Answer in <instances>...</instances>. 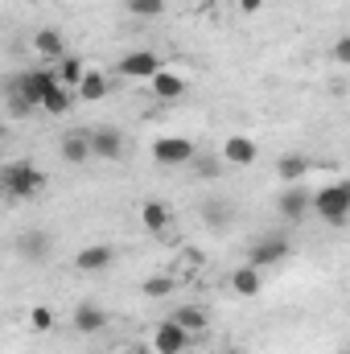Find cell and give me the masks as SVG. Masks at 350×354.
<instances>
[{"label": "cell", "instance_id": "obj_22", "mask_svg": "<svg viewBox=\"0 0 350 354\" xmlns=\"http://www.w3.org/2000/svg\"><path fill=\"white\" fill-rule=\"evenodd\" d=\"M190 165H194V174L202 177V181H214V177L223 174V165H227V161H223V153H219V157H214V153H198Z\"/></svg>", "mask_w": 350, "mask_h": 354}, {"label": "cell", "instance_id": "obj_18", "mask_svg": "<svg viewBox=\"0 0 350 354\" xmlns=\"http://www.w3.org/2000/svg\"><path fill=\"white\" fill-rule=\"evenodd\" d=\"M140 223H145L153 235H165V227H169V206L157 202V198H149V202L140 206Z\"/></svg>", "mask_w": 350, "mask_h": 354}, {"label": "cell", "instance_id": "obj_5", "mask_svg": "<svg viewBox=\"0 0 350 354\" xmlns=\"http://www.w3.org/2000/svg\"><path fill=\"white\" fill-rule=\"evenodd\" d=\"M198 157V149L185 140V136H161L157 145H153V161L157 165H190Z\"/></svg>", "mask_w": 350, "mask_h": 354}, {"label": "cell", "instance_id": "obj_14", "mask_svg": "<svg viewBox=\"0 0 350 354\" xmlns=\"http://www.w3.org/2000/svg\"><path fill=\"white\" fill-rule=\"evenodd\" d=\"M202 223L219 235V231H227V227L235 223V206H231V202H223V198H210V202L202 206Z\"/></svg>", "mask_w": 350, "mask_h": 354}, {"label": "cell", "instance_id": "obj_17", "mask_svg": "<svg viewBox=\"0 0 350 354\" xmlns=\"http://www.w3.org/2000/svg\"><path fill=\"white\" fill-rule=\"evenodd\" d=\"M95 157V149H91V136L83 132H71V136H62V161L66 165H83Z\"/></svg>", "mask_w": 350, "mask_h": 354}, {"label": "cell", "instance_id": "obj_10", "mask_svg": "<svg viewBox=\"0 0 350 354\" xmlns=\"http://www.w3.org/2000/svg\"><path fill=\"white\" fill-rule=\"evenodd\" d=\"M17 256L29 264H46L50 260V235L46 231H21L17 235Z\"/></svg>", "mask_w": 350, "mask_h": 354}, {"label": "cell", "instance_id": "obj_30", "mask_svg": "<svg viewBox=\"0 0 350 354\" xmlns=\"http://www.w3.org/2000/svg\"><path fill=\"white\" fill-rule=\"evenodd\" d=\"M334 58H338L342 66H350V33H347V37H338V41H334Z\"/></svg>", "mask_w": 350, "mask_h": 354}, {"label": "cell", "instance_id": "obj_26", "mask_svg": "<svg viewBox=\"0 0 350 354\" xmlns=\"http://www.w3.org/2000/svg\"><path fill=\"white\" fill-rule=\"evenodd\" d=\"M128 12L140 17V21H153V17L165 12V0H128Z\"/></svg>", "mask_w": 350, "mask_h": 354}, {"label": "cell", "instance_id": "obj_31", "mask_svg": "<svg viewBox=\"0 0 350 354\" xmlns=\"http://www.w3.org/2000/svg\"><path fill=\"white\" fill-rule=\"evenodd\" d=\"M239 8H243V12H260L264 0H239Z\"/></svg>", "mask_w": 350, "mask_h": 354}, {"label": "cell", "instance_id": "obj_11", "mask_svg": "<svg viewBox=\"0 0 350 354\" xmlns=\"http://www.w3.org/2000/svg\"><path fill=\"white\" fill-rule=\"evenodd\" d=\"M116 260V252H111V243H87L79 256H75V268L79 272H91V276H99V272H107Z\"/></svg>", "mask_w": 350, "mask_h": 354}, {"label": "cell", "instance_id": "obj_12", "mask_svg": "<svg viewBox=\"0 0 350 354\" xmlns=\"http://www.w3.org/2000/svg\"><path fill=\"white\" fill-rule=\"evenodd\" d=\"M231 288H235V297H243V301L260 297L264 292V268H256V264L235 268V272H231Z\"/></svg>", "mask_w": 350, "mask_h": 354}, {"label": "cell", "instance_id": "obj_13", "mask_svg": "<svg viewBox=\"0 0 350 354\" xmlns=\"http://www.w3.org/2000/svg\"><path fill=\"white\" fill-rule=\"evenodd\" d=\"M256 157H260V149H256V140H248V136H231V140L223 145V161H227V165L248 169V165H256Z\"/></svg>", "mask_w": 350, "mask_h": 354}, {"label": "cell", "instance_id": "obj_21", "mask_svg": "<svg viewBox=\"0 0 350 354\" xmlns=\"http://www.w3.org/2000/svg\"><path fill=\"white\" fill-rule=\"evenodd\" d=\"M83 79H87V66H83L79 58H71V54H66V58L58 62V83H62V87H75V91H79V83H83Z\"/></svg>", "mask_w": 350, "mask_h": 354}, {"label": "cell", "instance_id": "obj_24", "mask_svg": "<svg viewBox=\"0 0 350 354\" xmlns=\"http://www.w3.org/2000/svg\"><path fill=\"white\" fill-rule=\"evenodd\" d=\"M107 95V79L99 75V71H87V79L79 83V99H87V103H99Z\"/></svg>", "mask_w": 350, "mask_h": 354}, {"label": "cell", "instance_id": "obj_32", "mask_svg": "<svg viewBox=\"0 0 350 354\" xmlns=\"http://www.w3.org/2000/svg\"><path fill=\"white\" fill-rule=\"evenodd\" d=\"M128 354H140V351H128Z\"/></svg>", "mask_w": 350, "mask_h": 354}, {"label": "cell", "instance_id": "obj_8", "mask_svg": "<svg viewBox=\"0 0 350 354\" xmlns=\"http://www.w3.org/2000/svg\"><path fill=\"white\" fill-rule=\"evenodd\" d=\"M91 149H95L99 161H120L124 157V132L111 128V124H103V128L91 132Z\"/></svg>", "mask_w": 350, "mask_h": 354}, {"label": "cell", "instance_id": "obj_2", "mask_svg": "<svg viewBox=\"0 0 350 354\" xmlns=\"http://www.w3.org/2000/svg\"><path fill=\"white\" fill-rule=\"evenodd\" d=\"M313 210L326 218V223H347L350 218V181H330L326 189L313 194Z\"/></svg>", "mask_w": 350, "mask_h": 354}, {"label": "cell", "instance_id": "obj_15", "mask_svg": "<svg viewBox=\"0 0 350 354\" xmlns=\"http://www.w3.org/2000/svg\"><path fill=\"white\" fill-rule=\"evenodd\" d=\"M103 326H107V309H103V305L83 301V305L75 309V330H79V334H99Z\"/></svg>", "mask_w": 350, "mask_h": 354}, {"label": "cell", "instance_id": "obj_19", "mask_svg": "<svg viewBox=\"0 0 350 354\" xmlns=\"http://www.w3.org/2000/svg\"><path fill=\"white\" fill-rule=\"evenodd\" d=\"M153 95L165 99V103H169V99H181V95H185V79L174 75V71H161V75L153 79Z\"/></svg>", "mask_w": 350, "mask_h": 354}, {"label": "cell", "instance_id": "obj_1", "mask_svg": "<svg viewBox=\"0 0 350 354\" xmlns=\"http://www.w3.org/2000/svg\"><path fill=\"white\" fill-rule=\"evenodd\" d=\"M0 181H4V194H8L12 202H25V198H33V194L46 185V174L33 169V161H8V165L0 169Z\"/></svg>", "mask_w": 350, "mask_h": 354}, {"label": "cell", "instance_id": "obj_29", "mask_svg": "<svg viewBox=\"0 0 350 354\" xmlns=\"http://www.w3.org/2000/svg\"><path fill=\"white\" fill-rule=\"evenodd\" d=\"M50 326H54V313H50L46 305H37V309H33V330H37V334H46Z\"/></svg>", "mask_w": 350, "mask_h": 354}, {"label": "cell", "instance_id": "obj_9", "mask_svg": "<svg viewBox=\"0 0 350 354\" xmlns=\"http://www.w3.org/2000/svg\"><path fill=\"white\" fill-rule=\"evenodd\" d=\"M120 75H128V79H157L161 75V58L153 54V50H136V54H128L124 62H120Z\"/></svg>", "mask_w": 350, "mask_h": 354}, {"label": "cell", "instance_id": "obj_27", "mask_svg": "<svg viewBox=\"0 0 350 354\" xmlns=\"http://www.w3.org/2000/svg\"><path fill=\"white\" fill-rule=\"evenodd\" d=\"M8 115H12V120H25V115H33V103H29L21 91L12 87V83H8Z\"/></svg>", "mask_w": 350, "mask_h": 354}, {"label": "cell", "instance_id": "obj_7", "mask_svg": "<svg viewBox=\"0 0 350 354\" xmlns=\"http://www.w3.org/2000/svg\"><path fill=\"white\" fill-rule=\"evenodd\" d=\"M284 256H288V239H284V235H264V239H256V243H252L248 264L272 268V264H280Z\"/></svg>", "mask_w": 350, "mask_h": 354}, {"label": "cell", "instance_id": "obj_25", "mask_svg": "<svg viewBox=\"0 0 350 354\" xmlns=\"http://www.w3.org/2000/svg\"><path fill=\"white\" fill-rule=\"evenodd\" d=\"M71 103H75V87H54V95L46 99V111L50 115H66Z\"/></svg>", "mask_w": 350, "mask_h": 354}, {"label": "cell", "instance_id": "obj_23", "mask_svg": "<svg viewBox=\"0 0 350 354\" xmlns=\"http://www.w3.org/2000/svg\"><path fill=\"white\" fill-rule=\"evenodd\" d=\"M174 322L177 326H185L190 334H202L206 330V309H198V305H181L174 313Z\"/></svg>", "mask_w": 350, "mask_h": 354}, {"label": "cell", "instance_id": "obj_4", "mask_svg": "<svg viewBox=\"0 0 350 354\" xmlns=\"http://www.w3.org/2000/svg\"><path fill=\"white\" fill-rule=\"evenodd\" d=\"M276 210H280L284 223H301V218L313 210V189H305L301 181H297V185H284L280 198H276Z\"/></svg>", "mask_w": 350, "mask_h": 354}, {"label": "cell", "instance_id": "obj_3", "mask_svg": "<svg viewBox=\"0 0 350 354\" xmlns=\"http://www.w3.org/2000/svg\"><path fill=\"white\" fill-rule=\"evenodd\" d=\"M8 83L21 91L33 107H46V99L54 95V87H62V83H58V71H25V75H17V79H8Z\"/></svg>", "mask_w": 350, "mask_h": 354}, {"label": "cell", "instance_id": "obj_28", "mask_svg": "<svg viewBox=\"0 0 350 354\" xmlns=\"http://www.w3.org/2000/svg\"><path fill=\"white\" fill-rule=\"evenodd\" d=\"M174 292V280L169 276H153V280H145V297H169Z\"/></svg>", "mask_w": 350, "mask_h": 354}, {"label": "cell", "instance_id": "obj_20", "mask_svg": "<svg viewBox=\"0 0 350 354\" xmlns=\"http://www.w3.org/2000/svg\"><path fill=\"white\" fill-rule=\"evenodd\" d=\"M276 174L284 177V181H288V185H297V181H301V177L309 174V161H305V157H297V153H284V157H280V161H276Z\"/></svg>", "mask_w": 350, "mask_h": 354}, {"label": "cell", "instance_id": "obj_6", "mask_svg": "<svg viewBox=\"0 0 350 354\" xmlns=\"http://www.w3.org/2000/svg\"><path fill=\"white\" fill-rule=\"evenodd\" d=\"M190 338H194V334L169 317V322H161V326L153 330V351L157 354H181L185 346H190Z\"/></svg>", "mask_w": 350, "mask_h": 354}, {"label": "cell", "instance_id": "obj_16", "mask_svg": "<svg viewBox=\"0 0 350 354\" xmlns=\"http://www.w3.org/2000/svg\"><path fill=\"white\" fill-rule=\"evenodd\" d=\"M33 50H37L42 58H58V62H62V58H66V37H62L58 29H37V33H33Z\"/></svg>", "mask_w": 350, "mask_h": 354}]
</instances>
